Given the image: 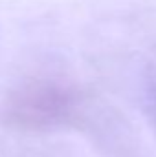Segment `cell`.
I'll return each instance as SVG.
<instances>
[{
    "label": "cell",
    "instance_id": "6da1fadb",
    "mask_svg": "<svg viewBox=\"0 0 156 157\" xmlns=\"http://www.w3.org/2000/svg\"><path fill=\"white\" fill-rule=\"evenodd\" d=\"M79 93L55 80H35L18 88L7 101V122L20 130H48L77 113Z\"/></svg>",
    "mask_w": 156,
    "mask_h": 157
}]
</instances>
